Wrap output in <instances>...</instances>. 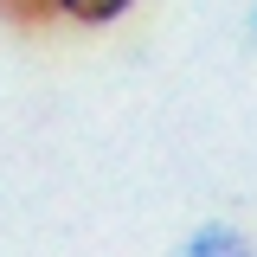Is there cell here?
Returning <instances> with one entry per match:
<instances>
[{
  "label": "cell",
  "mask_w": 257,
  "mask_h": 257,
  "mask_svg": "<svg viewBox=\"0 0 257 257\" xmlns=\"http://www.w3.org/2000/svg\"><path fill=\"white\" fill-rule=\"evenodd\" d=\"M180 257H251V244H244L238 231H199Z\"/></svg>",
  "instance_id": "1"
},
{
  "label": "cell",
  "mask_w": 257,
  "mask_h": 257,
  "mask_svg": "<svg viewBox=\"0 0 257 257\" xmlns=\"http://www.w3.org/2000/svg\"><path fill=\"white\" fill-rule=\"evenodd\" d=\"M128 0H58V13H71V20H116V13H122Z\"/></svg>",
  "instance_id": "2"
},
{
  "label": "cell",
  "mask_w": 257,
  "mask_h": 257,
  "mask_svg": "<svg viewBox=\"0 0 257 257\" xmlns=\"http://www.w3.org/2000/svg\"><path fill=\"white\" fill-rule=\"evenodd\" d=\"M0 13H7L13 26H39L45 13H58V0H0Z\"/></svg>",
  "instance_id": "3"
}]
</instances>
